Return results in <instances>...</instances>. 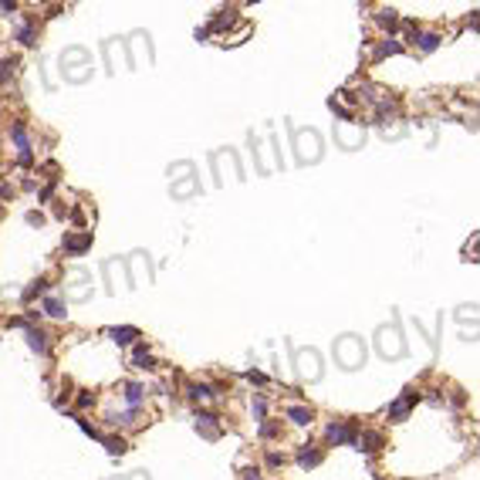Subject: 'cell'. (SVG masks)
Segmentation results:
<instances>
[{
    "label": "cell",
    "mask_w": 480,
    "mask_h": 480,
    "mask_svg": "<svg viewBox=\"0 0 480 480\" xmlns=\"http://www.w3.org/2000/svg\"><path fill=\"white\" fill-rule=\"evenodd\" d=\"M473 311H477V308H473V304H470V308H467V304H464V308L456 311V321H467V318H470V321H477V315H473Z\"/></svg>",
    "instance_id": "31"
},
{
    "label": "cell",
    "mask_w": 480,
    "mask_h": 480,
    "mask_svg": "<svg viewBox=\"0 0 480 480\" xmlns=\"http://www.w3.org/2000/svg\"><path fill=\"white\" fill-rule=\"evenodd\" d=\"M17 41L27 44V48H34V44H37V41H34V27H31V24H24L21 31H17Z\"/></svg>",
    "instance_id": "28"
},
{
    "label": "cell",
    "mask_w": 480,
    "mask_h": 480,
    "mask_svg": "<svg viewBox=\"0 0 480 480\" xmlns=\"http://www.w3.org/2000/svg\"><path fill=\"white\" fill-rule=\"evenodd\" d=\"M375 21H379L382 27H392V24H396V10H386V7H382L379 14H375Z\"/></svg>",
    "instance_id": "30"
},
{
    "label": "cell",
    "mask_w": 480,
    "mask_h": 480,
    "mask_svg": "<svg viewBox=\"0 0 480 480\" xmlns=\"http://www.w3.org/2000/svg\"><path fill=\"white\" fill-rule=\"evenodd\" d=\"M78 426H82V433H88V436H98V433H95V426H91L88 419H82V416H78Z\"/></svg>",
    "instance_id": "34"
},
{
    "label": "cell",
    "mask_w": 480,
    "mask_h": 480,
    "mask_svg": "<svg viewBox=\"0 0 480 480\" xmlns=\"http://www.w3.org/2000/svg\"><path fill=\"white\" fill-rule=\"evenodd\" d=\"M61 78L65 82H71V85H82V82H88L91 78V51L88 48H65L61 51Z\"/></svg>",
    "instance_id": "3"
},
{
    "label": "cell",
    "mask_w": 480,
    "mask_h": 480,
    "mask_svg": "<svg viewBox=\"0 0 480 480\" xmlns=\"http://www.w3.org/2000/svg\"><path fill=\"white\" fill-rule=\"evenodd\" d=\"M335 142H338V146L342 149H362V142H366V129H362V125H358V129H349V125H338V129H335Z\"/></svg>",
    "instance_id": "9"
},
{
    "label": "cell",
    "mask_w": 480,
    "mask_h": 480,
    "mask_svg": "<svg viewBox=\"0 0 480 480\" xmlns=\"http://www.w3.org/2000/svg\"><path fill=\"white\" fill-rule=\"evenodd\" d=\"M399 51H402V44H399L396 37H386V41L375 48V61H382L386 54H399Z\"/></svg>",
    "instance_id": "22"
},
{
    "label": "cell",
    "mask_w": 480,
    "mask_h": 480,
    "mask_svg": "<svg viewBox=\"0 0 480 480\" xmlns=\"http://www.w3.org/2000/svg\"><path fill=\"white\" fill-rule=\"evenodd\" d=\"M10 139L17 142V163L21 166H31V142H27V129L21 122L10 129Z\"/></svg>",
    "instance_id": "10"
},
{
    "label": "cell",
    "mask_w": 480,
    "mask_h": 480,
    "mask_svg": "<svg viewBox=\"0 0 480 480\" xmlns=\"http://www.w3.org/2000/svg\"><path fill=\"white\" fill-rule=\"evenodd\" d=\"M244 480H261V473L257 470H244Z\"/></svg>",
    "instance_id": "39"
},
{
    "label": "cell",
    "mask_w": 480,
    "mask_h": 480,
    "mask_svg": "<svg viewBox=\"0 0 480 480\" xmlns=\"http://www.w3.org/2000/svg\"><path fill=\"white\" fill-rule=\"evenodd\" d=\"M287 349H291L294 375H298L301 382H318V379L325 375V362H321V352L318 349H294L291 342H287Z\"/></svg>",
    "instance_id": "5"
},
{
    "label": "cell",
    "mask_w": 480,
    "mask_h": 480,
    "mask_svg": "<svg viewBox=\"0 0 480 480\" xmlns=\"http://www.w3.org/2000/svg\"><path fill=\"white\" fill-rule=\"evenodd\" d=\"M125 402H129V409H139L142 406V399H146V389H142V386L139 382H125Z\"/></svg>",
    "instance_id": "18"
},
{
    "label": "cell",
    "mask_w": 480,
    "mask_h": 480,
    "mask_svg": "<svg viewBox=\"0 0 480 480\" xmlns=\"http://www.w3.org/2000/svg\"><path fill=\"white\" fill-rule=\"evenodd\" d=\"M186 389H189V399H213V389L206 382H189Z\"/></svg>",
    "instance_id": "25"
},
{
    "label": "cell",
    "mask_w": 480,
    "mask_h": 480,
    "mask_svg": "<svg viewBox=\"0 0 480 480\" xmlns=\"http://www.w3.org/2000/svg\"><path fill=\"white\" fill-rule=\"evenodd\" d=\"M27 223H31V227H41V223H44V217H41V213H34V210H31V213H27Z\"/></svg>",
    "instance_id": "35"
},
{
    "label": "cell",
    "mask_w": 480,
    "mask_h": 480,
    "mask_svg": "<svg viewBox=\"0 0 480 480\" xmlns=\"http://www.w3.org/2000/svg\"><path fill=\"white\" fill-rule=\"evenodd\" d=\"M44 291H48V281L41 277V281H34V284L24 291V301H34V298H37V294H44Z\"/></svg>",
    "instance_id": "27"
},
{
    "label": "cell",
    "mask_w": 480,
    "mask_h": 480,
    "mask_svg": "<svg viewBox=\"0 0 480 480\" xmlns=\"http://www.w3.org/2000/svg\"><path fill=\"white\" fill-rule=\"evenodd\" d=\"M27 345H31L37 355H48V335L41 332V328H34V325H27Z\"/></svg>",
    "instance_id": "16"
},
{
    "label": "cell",
    "mask_w": 480,
    "mask_h": 480,
    "mask_svg": "<svg viewBox=\"0 0 480 480\" xmlns=\"http://www.w3.org/2000/svg\"><path fill=\"white\" fill-rule=\"evenodd\" d=\"M196 430L203 433L206 439H217V436H220V423H217V416H213V413H196Z\"/></svg>",
    "instance_id": "14"
},
{
    "label": "cell",
    "mask_w": 480,
    "mask_h": 480,
    "mask_svg": "<svg viewBox=\"0 0 480 480\" xmlns=\"http://www.w3.org/2000/svg\"><path fill=\"white\" fill-rule=\"evenodd\" d=\"M284 413H287V419H291L294 426H308L311 416H315V413H311V406H287Z\"/></svg>",
    "instance_id": "19"
},
{
    "label": "cell",
    "mask_w": 480,
    "mask_h": 480,
    "mask_svg": "<svg viewBox=\"0 0 480 480\" xmlns=\"http://www.w3.org/2000/svg\"><path fill=\"white\" fill-rule=\"evenodd\" d=\"M318 464H321V450H315L311 443L298 450V467H301V470H311V467H318Z\"/></svg>",
    "instance_id": "15"
},
{
    "label": "cell",
    "mask_w": 480,
    "mask_h": 480,
    "mask_svg": "<svg viewBox=\"0 0 480 480\" xmlns=\"http://www.w3.org/2000/svg\"><path fill=\"white\" fill-rule=\"evenodd\" d=\"M71 281L74 284L71 287H65V298H71V301H88L91 298V274L85 267H78V271H71Z\"/></svg>",
    "instance_id": "6"
},
{
    "label": "cell",
    "mask_w": 480,
    "mask_h": 480,
    "mask_svg": "<svg viewBox=\"0 0 480 480\" xmlns=\"http://www.w3.org/2000/svg\"><path fill=\"white\" fill-rule=\"evenodd\" d=\"M264 409H267V402H264V396H257V399H254V416L264 419Z\"/></svg>",
    "instance_id": "33"
},
{
    "label": "cell",
    "mask_w": 480,
    "mask_h": 480,
    "mask_svg": "<svg viewBox=\"0 0 480 480\" xmlns=\"http://www.w3.org/2000/svg\"><path fill=\"white\" fill-rule=\"evenodd\" d=\"M439 41H443L439 34H419V51H426V54H430V51L439 48Z\"/></svg>",
    "instance_id": "26"
},
{
    "label": "cell",
    "mask_w": 480,
    "mask_h": 480,
    "mask_svg": "<svg viewBox=\"0 0 480 480\" xmlns=\"http://www.w3.org/2000/svg\"><path fill=\"white\" fill-rule=\"evenodd\" d=\"M102 443H105V450H108L112 456H122L125 450H129V447H125V439H122V436H105Z\"/></svg>",
    "instance_id": "24"
},
{
    "label": "cell",
    "mask_w": 480,
    "mask_h": 480,
    "mask_svg": "<svg viewBox=\"0 0 480 480\" xmlns=\"http://www.w3.org/2000/svg\"><path fill=\"white\" fill-rule=\"evenodd\" d=\"M325 436H328V443H335V447H355L358 430H355V423H328Z\"/></svg>",
    "instance_id": "7"
},
{
    "label": "cell",
    "mask_w": 480,
    "mask_h": 480,
    "mask_svg": "<svg viewBox=\"0 0 480 480\" xmlns=\"http://www.w3.org/2000/svg\"><path fill=\"white\" fill-rule=\"evenodd\" d=\"M200 176H172V183H169V193H172V200H189V196H196L200 193Z\"/></svg>",
    "instance_id": "8"
},
{
    "label": "cell",
    "mask_w": 480,
    "mask_h": 480,
    "mask_svg": "<svg viewBox=\"0 0 480 480\" xmlns=\"http://www.w3.org/2000/svg\"><path fill=\"white\" fill-rule=\"evenodd\" d=\"M375 352L386 358V362H396V358H402L409 352L406 338H402V328H399V315H392L389 325H379L375 328Z\"/></svg>",
    "instance_id": "2"
},
{
    "label": "cell",
    "mask_w": 480,
    "mask_h": 480,
    "mask_svg": "<svg viewBox=\"0 0 480 480\" xmlns=\"http://www.w3.org/2000/svg\"><path fill=\"white\" fill-rule=\"evenodd\" d=\"M277 430H281V426H277V423H261V436H264V439L277 436Z\"/></svg>",
    "instance_id": "32"
},
{
    "label": "cell",
    "mask_w": 480,
    "mask_h": 480,
    "mask_svg": "<svg viewBox=\"0 0 480 480\" xmlns=\"http://www.w3.org/2000/svg\"><path fill=\"white\" fill-rule=\"evenodd\" d=\"M251 382H257V386H264V382H267V375H264V372H251Z\"/></svg>",
    "instance_id": "38"
},
{
    "label": "cell",
    "mask_w": 480,
    "mask_h": 480,
    "mask_svg": "<svg viewBox=\"0 0 480 480\" xmlns=\"http://www.w3.org/2000/svg\"><path fill=\"white\" fill-rule=\"evenodd\" d=\"M136 416H139V409H125V413H112L108 423L112 426H136Z\"/></svg>",
    "instance_id": "23"
},
{
    "label": "cell",
    "mask_w": 480,
    "mask_h": 480,
    "mask_svg": "<svg viewBox=\"0 0 480 480\" xmlns=\"http://www.w3.org/2000/svg\"><path fill=\"white\" fill-rule=\"evenodd\" d=\"M132 366H136V369H146V372H149V369H156V358L146 352V345H136V355H132Z\"/></svg>",
    "instance_id": "20"
},
{
    "label": "cell",
    "mask_w": 480,
    "mask_h": 480,
    "mask_svg": "<svg viewBox=\"0 0 480 480\" xmlns=\"http://www.w3.org/2000/svg\"><path fill=\"white\" fill-rule=\"evenodd\" d=\"M366 342L358 338V335H338L335 338V345H332V358H335V366L342 369V372H355V369H362L366 366Z\"/></svg>",
    "instance_id": "1"
},
{
    "label": "cell",
    "mask_w": 480,
    "mask_h": 480,
    "mask_svg": "<svg viewBox=\"0 0 480 480\" xmlns=\"http://www.w3.org/2000/svg\"><path fill=\"white\" fill-rule=\"evenodd\" d=\"M291 149H294V159L301 166H311L325 156V142H321V136L315 129H291Z\"/></svg>",
    "instance_id": "4"
},
{
    "label": "cell",
    "mask_w": 480,
    "mask_h": 480,
    "mask_svg": "<svg viewBox=\"0 0 480 480\" xmlns=\"http://www.w3.org/2000/svg\"><path fill=\"white\" fill-rule=\"evenodd\" d=\"M281 464H284V456L281 453H267V467H281Z\"/></svg>",
    "instance_id": "37"
},
{
    "label": "cell",
    "mask_w": 480,
    "mask_h": 480,
    "mask_svg": "<svg viewBox=\"0 0 480 480\" xmlns=\"http://www.w3.org/2000/svg\"><path fill=\"white\" fill-rule=\"evenodd\" d=\"M14 68H17V61H14V57H7V61H0V85H7V78L14 74Z\"/></svg>",
    "instance_id": "29"
},
{
    "label": "cell",
    "mask_w": 480,
    "mask_h": 480,
    "mask_svg": "<svg viewBox=\"0 0 480 480\" xmlns=\"http://www.w3.org/2000/svg\"><path fill=\"white\" fill-rule=\"evenodd\" d=\"M416 399H419V396H416L413 389H402V396H399L396 402L389 406V419H396V423H399V419H406V413L413 409V402H416Z\"/></svg>",
    "instance_id": "11"
},
{
    "label": "cell",
    "mask_w": 480,
    "mask_h": 480,
    "mask_svg": "<svg viewBox=\"0 0 480 480\" xmlns=\"http://www.w3.org/2000/svg\"><path fill=\"white\" fill-rule=\"evenodd\" d=\"M108 338H112L115 345H129V342H136V338H139V332L132 325H122V328H108Z\"/></svg>",
    "instance_id": "17"
},
{
    "label": "cell",
    "mask_w": 480,
    "mask_h": 480,
    "mask_svg": "<svg viewBox=\"0 0 480 480\" xmlns=\"http://www.w3.org/2000/svg\"><path fill=\"white\" fill-rule=\"evenodd\" d=\"M91 402H95V396H91V392H82V396H78V406H91Z\"/></svg>",
    "instance_id": "36"
},
{
    "label": "cell",
    "mask_w": 480,
    "mask_h": 480,
    "mask_svg": "<svg viewBox=\"0 0 480 480\" xmlns=\"http://www.w3.org/2000/svg\"><path fill=\"white\" fill-rule=\"evenodd\" d=\"M379 447H382V433L366 430V433H358L355 436V450H362V453H375Z\"/></svg>",
    "instance_id": "13"
},
{
    "label": "cell",
    "mask_w": 480,
    "mask_h": 480,
    "mask_svg": "<svg viewBox=\"0 0 480 480\" xmlns=\"http://www.w3.org/2000/svg\"><path fill=\"white\" fill-rule=\"evenodd\" d=\"M44 315L65 318V315H68V311H65V301H61V298H54V294H51V298H44Z\"/></svg>",
    "instance_id": "21"
},
{
    "label": "cell",
    "mask_w": 480,
    "mask_h": 480,
    "mask_svg": "<svg viewBox=\"0 0 480 480\" xmlns=\"http://www.w3.org/2000/svg\"><path fill=\"white\" fill-rule=\"evenodd\" d=\"M88 247H91V230H85V234H74V237H65V254H71V257L85 254Z\"/></svg>",
    "instance_id": "12"
}]
</instances>
